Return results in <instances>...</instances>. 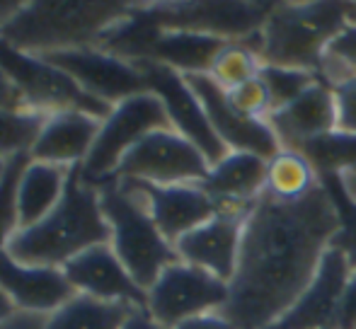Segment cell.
<instances>
[{
	"mask_svg": "<svg viewBox=\"0 0 356 329\" xmlns=\"http://www.w3.org/2000/svg\"><path fill=\"white\" fill-rule=\"evenodd\" d=\"M337 230V203L323 179L300 201L262 194L245 221L238 269L220 312L238 329H269L313 281Z\"/></svg>",
	"mask_w": 356,
	"mask_h": 329,
	"instance_id": "cell-1",
	"label": "cell"
},
{
	"mask_svg": "<svg viewBox=\"0 0 356 329\" xmlns=\"http://www.w3.org/2000/svg\"><path fill=\"white\" fill-rule=\"evenodd\" d=\"M148 8L150 0H27L0 34L29 53L97 47L112 29Z\"/></svg>",
	"mask_w": 356,
	"mask_h": 329,
	"instance_id": "cell-2",
	"label": "cell"
},
{
	"mask_svg": "<svg viewBox=\"0 0 356 329\" xmlns=\"http://www.w3.org/2000/svg\"><path fill=\"white\" fill-rule=\"evenodd\" d=\"M107 242H112V228L99 203V189L85 182L75 164L58 206L37 226L15 233L8 252L22 264L63 267L85 249Z\"/></svg>",
	"mask_w": 356,
	"mask_h": 329,
	"instance_id": "cell-3",
	"label": "cell"
},
{
	"mask_svg": "<svg viewBox=\"0 0 356 329\" xmlns=\"http://www.w3.org/2000/svg\"><path fill=\"white\" fill-rule=\"evenodd\" d=\"M97 189L104 218L112 228L109 245L134 281L148 291L170 264L179 262L175 245L155 226L143 194L129 179L112 177Z\"/></svg>",
	"mask_w": 356,
	"mask_h": 329,
	"instance_id": "cell-4",
	"label": "cell"
},
{
	"mask_svg": "<svg viewBox=\"0 0 356 329\" xmlns=\"http://www.w3.org/2000/svg\"><path fill=\"white\" fill-rule=\"evenodd\" d=\"M356 8L344 0H318L305 8L277 5L259 29L262 66L303 68L318 73L320 56L354 19Z\"/></svg>",
	"mask_w": 356,
	"mask_h": 329,
	"instance_id": "cell-5",
	"label": "cell"
},
{
	"mask_svg": "<svg viewBox=\"0 0 356 329\" xmlns=\"http://www.w3.org/2000/svg\"><path fill=\"white\" fill-rule=\"evenodd\" d=\"M160 128H172V121H170L163 99L150 90L114 104L107 119H102L99 124V133L88 158L80 164L83 179L95 187L112 179L124 155L134 146H138L145 136Z\"/></svg>",
	"mask_w": 356,
	"mask_h": 329,
	"instance_id": "cell-6",
	"label": "cell"
},
{
	"mask_svg": "<svg viewBox=\"0 0 356 329\" xmlns=\"http://www.w3.org/2000/svg\"><path fill=\"white\" fill-rule=\"evenodd\" d=\"M0 68L17 87L24 107L42 114L66 112V109H83L97 119H107L112 107L92 94H88L68 73L54 66L42 53H29L15 49L0 37Z\"/></svg>",
	"mask_w": 356,
	"mask_h": 329,
	"instance_id": "cell-7",
	"label": "cell"
},
{
	"mask_svg": "<svg viewBox=\"0 0 356 329\" xmlns=\"http://www.w3.org/2000/svg\"><path fill=\"white\" fill-rule=\"evenodd\" d=\"M228 283L192 264L175 262L145 291V310L165 329H175L192 317L223 310Z\"/></svg>",
	"mask_w": 356,
	"mask_h": 329,
	"instance_id": "cell-8",
	"label": "cell"
},
{
	"mask_svg": "<svg viewBox=\"0 0 356 329\" xmlns=\"http://www.w3.org/2000/svg\"><path fill=\"white\" fill-rule=\"evenodd\" d=\"M211 164L189 138L175 128H160L145 136L124 155L114 177L148 184H202Z\"/></svg>",
	"mask_w": 356,
	"mask_h": 329,
	"instance_id": "cell-9",
	"label": "cell"
},
{
	"mask_svg": "<svg viewBox=\"0 0 356 329\" xmlns=\"http://www.w3.org/2000/svg\"><path fill=\"white\" fill-rule=\"evenodd\" d=\"M42 56L49 58L63 73H68L85 92L92 94L99 102L109 104V107L148 90L141 68L119 53L107 51V49L75 47L49 51Z\"/></svg>",
	"mask_w": 356,
	"mask_h": 329,
	"instance_id": "cell-10",
	"label": "cell"
},
{
	"mask_svg": "<svg viewBox=\"0 0 356 329\" xmlns=\"http://www.w3.org/2000/svg\"><path fill=\"white\" fill-rule=\"evenodd\" d=\"M134 63L141 68L150 92H155L163 99L170 121H172V128L177 133H182L184 138H189L204 153L209 164H216L220 158L228 155V148L223 146L218 133L213 131L211 121H209L207 112H204V104L199 102V97L189 87L187 78L182 73L155 61H134Z\"/></svg>",
	"mask_w": 356,
	"mask_h": 329,
	"instance_id": "cell-11",
	"label": "cell"
},
{
	"mask_svg": "<svg viewBox=\"0 0 356 329\" xmlns=\"http://www.w3.org/2000/svg\"><path fill=\"white\" fill-rule=\"evenodd\" d=\"M184 78L199 97V102L204 104V112H207L213 131L218 133L228 151L254 153L264 160L282 151V143H279L274 128L264 119H250L238 109H233V104L228 102V92L209 73H192Z\"/></svg>",
	"mask_w": 356,
	"mask_h": 329,
	"instance_id": "cell-12",
	"label": "cell"
},
{
	"mask_svg": "<svg viewBox=\"0 0 356 329\" xmlns=\"http://www.w3.org/2000/svg\"><path fill=\"white\" fill-rule=\"evenodd\" d=\"M354 267L342 249L332 247L325 252L313 281L305 286L298 301L289 307V312L277 320L269 329H330L337 327L339 307L347 291L349 276Z\"/></svg>",
	"mask_w": 356,
	"mask_h": 329,
	"instance_id": "cell-13",
	"label": "cell"
},
{
	"mask_svg": "<svg viewBox=\"0 0 356 329\" xmlns=\"http://www.w3.org/2000/svg\"><path fill=\"white\" fill-rule=\"evenodd\" d=\"M143 194L145 206L153 216L155 226L160 228L170 242H177L189 230L199 228L218 213V203L204 184H148L129 179Z\"/></svg>",
	"mask_w": 356,
	"mask_h": 329,
	"instance_id": "cell-14",
	"label": "cell"
},
{
	"mask_svg": "<svg viewBox=\"0 0 356 329\" xmlns=\"http://www.w3.org/2000/svg\"><path fill=\"white\" fill-rule=\"evenodd\" d=\"M245 218L230 216V213H216L207 223L189 230L175 242L179 262L192 264L197 269L213 273L216 278L230 283L235 276L243 245Z\"/></svg>",
	"mask_w": 356,
	"mask_h": 329,
	"instance_id": "cell-15",
	"label": "cell"
},
{
	"mask_svg": "<svg viewBox=\"0 0 356 329\" xmlns=\"http://www.w3.org/2000/svg\"><path fill=\"white\" fill-rule=\"evenodd\" d=\"M267 124L274 128L282 148H293V151H300L308 143L330 136L337 131L339 124L334 90L318 81L293 102L269 114Z\"/></svg>",
	"mask_w": 356,
	"mask_h": 329,
	"instance_id": "cell-16",
	"label": "cell"
},
{
	"mask_svg": "<svg viewBox=\"0 0 356 329\" xmlns=\"http://www.w3.org/2000/svg\"><path fill=\"white\" fill-rule=\"evenodd\" d=\"M61 269L75 291L85 296L99 298V301H124L145 307V291L134 281L109 242L85 249Z\"/></svg>",
	"mask_w": 356,
	"mask_h": 329,
	"instance_id": "cell-17",
	"label": "cell"
},
{
	"mask_svg": "<svg viewBox=\"0 0 356 329\" xmlns=\"http://www.w3.org/2000/svg\"><path fill=\"white\" fill-rule=\"evenodd\" d=\"M0 291L24 310L56 312L75 296V288L61 267H34L22 264L0 249Z\"/></svg>",
	"mask_w": 356,
	"mask_h": 329,
	"instance_id": "cell-18",
	"label": "cell"
},
{
	"mask_svg": "<svg viewBox=\"0 0 356 329\" xmlns=\"http://www.w3.org/2000/svg\"><path fill=\"white\" fill-rule=\"evenodd\" d=\"M99 124L102 119L83 109L49 114L29 151V158L39 162L63 164V167L83 164L99 133Z\"/></svg>",
	"mask_w": 356,
	"mask_h": 329,
	"instance_id": "cell-19",
	"label": "cell"
},
{
	"mask_svg": "<svg viewBox=\"0 0 356 329\" xmlns=\"http://www.w3.org/2000/svg\"><path fill=\"white\" fill-rule=\"evenodd\" d=\"M202 184L216 201L254 203L267 192V160L254 153L228 151V155L211 164Z\"/></svg>",
	"mask_w": 356,
	"mask_h": 329,
	"instance_id": "cell-20",
	"label": "cell"
},
{
	"mask_svg": "<svg viewBox=\"0 0 356 329\" xmlns=\"http://www.w3.org/2000/svg\"><path fill=\"white\" fill-rule=\"evenodd\" d=\"M71 167L32 160L24 164L17 182V223L19 230L37 226L58 206L66 192Z\"/></svg>",
	"mask_w": 356,
	"mask_h": 329,
	"instance_id": "cell-21",
	"label": "cell"
},
{
	"mask_svg": "<svg viewBox=\"0 0 356 329\" xmlns=\"http://www.w3.org/2000/svg\"><path fill=\"white\" fill-rule=\"evenodd\" d=\"M138 305L124 301H99L78 293L47 322V329H119Z\"/></svg>",
	"mask_w": 356,
	"mask_h": 329,
	"instance_id": "cell-22",
	"label": "cell"
},
{
	"mask_svg": "<svg viewBox=\"0 0 356 329\" xmlns=\"http://www.w3.org/2000/svg\"><path fill=\"white\" fill-rule=\"evenodd\" d=\"M320 184L315 162L303 151L282 148L267 160V192L277 201H300Z\"/></svg>",
	"mask_w": 356,
	"mask_h": 329,
	"instance_id": "cell-23",
	"label": "cell"
},
{
	"mask_svg": "<svg viewBox=\"0 0 356 329\" xmlns=\"http://www.w3.org/2000/svg\"><path fill=\"white\" fill-rule=\"evenodd\" d=\"M49 114L34 109H0V158L5 162L29 155Z\"/></svg>",
	"mask_w": 356,
	"mask_h": 329,
	"instance_id": "cell-24",
	"label": "cell"
},
{
	"mask_svg": "<svg viewBox=\"0 0 356 329\" xmlns=\"http://www.w3.org/2000/svg\"><path fill=\"white\" fill-rule=\"evenodd\" d=\"M262 71V58L250 44L245 42H228L213 58L209 76L223 90H233L238 85L252 81Z\"/></svg>",
	"mask_w": 356,
	"mask_h": 329,
	"instance_id": "cell-25",
	"label": "cell"
},
{
	"mask_svg": "<svg viewBox=\"0 0 356 329\" xmlns=\"http://www.w3.org/2000/svg\"><path fill=\"white\" fill-rule=\"evenodd\" d=\"M259 76L267 81L269 90H272L274 99V112L293 102L298 94H303L310 85L320 81L315 71H303V68H286V66H262Z\"/></svg>",
	"mask_w": 356,
	"mask_h": 329,
	"instance_id": "cell-26",
	"label": "cell"
},
{
	"mask_svg": "<svg viewBox=\"0 0 356 329\" xmlns=\"http://www.w3.org/2000/svg\"><path fill=\"white\" fill-rule=\"evenodd\" d=\"M29 162V155H17L8 160L3 179H0V249H5L13 240V235L19 230L17 223V182L24 164Z\"/></svg>",
	"mask_w": 356,
	"mask_h": 329,
	"instance_id": "cell-27",
	"label": "cell"
},
{
	"mask_svg": "<svg viewBox=\"0 0 356 329\" xmlns=\"http://www.w3.org/2000/svg\"><path fill=\"white\" fill-rule=\"evenodd\" d=\"M225 92H228V102L233 104V109H238L240 114H245L250 119H264L267 121V117L274 112L272 90H269V85L262 76L252 78V81L238 85L233 90H225Z\"/></svg>",
	"mask_w": 356,
	"mask_h": 329,
	"instance_id": "cell-28",
	"label": "cell"
},
{
	"mask_svg": "<svg viewBox=\"0 0 356 329\" xmlns=\"http://www.w3.org/2000/svg\"><path fill=\"white\" fill-rule=\"evenodd\" d=\"M332 177H334V174H332ZM323 184L330 189V192H332L334 203H337V211H339V230H337V235H334V240H332V247L342 249V252L347 254L349 262H352V267L356 269V206H354V203H349L347 199L342 196L339 187H337V192H334L332 184H327L325 179H323ZM334 184H337V182H334Z\"/></svg>",
	"mask_w": 356,
	"mask_h": 329,
	"instance_id": "cell-29",
	"label": "cell"
},
{
	"mask_svg": "<svg viewBox=\"0 0 356 329\" xmlns=\"http://www.w3.org/2000/svg\"><path fill=\"white\" fill-rule=\"evenodd\" d=\"M334 99H337L339 114L337 131L356 136V76L344 85H339V87H334Z\"/></svg>",
	"mask_w": 356,
	"mask_h": 329,
	"instance_id": "cell-30",
	"label": "cell"
},
{
	"mask_svg": "<svg viewBox=\"0 0 356 329\" xmlns=\"http://www.w3.org/2000/svg\"><path fill=\"white\" fill-rule=\"evenodd\" d=\"M325 53L337 58V61L347 68L352 78L356 76V19H352V22H349L347 27L330 42V47L325 49Z\"/></svg>",
	"mask_w": 356,
	"mask_h": 329,
	"instance_id": "cell-31",
	"label": "cell"
},
{
	"mask_svg": "<svg viewBox=\"0 0 356 329\" xmlns=\"http://www.w3.org/2000/svg\"><path fill=\"white\" fill-rule=\"evenodd\" d=\"M337 327L339 329H356V269L352 271V276H349L347 291H344Z\"/></svg>",
	"mask_w": 356,
	"mask_h": 329,
	"instance_id": "cell-32",
	"label": "cell"
},
{
	"mask_svg": "<svg viewBox=\"0 0 356 329\" xmlns=\"http://www.w3.org/2000/svg\"><path fill=\"white\" fill-rule=\"evenodd\" d=\"M175 329H238V327L223 312L216 310V312H207V315L192 317V320L182 322V325H177Z\"/></svg>",
	"mask_w": 356,
	"mask_h": 329,
	"instance_id": "cell-33",
	"label": "cell"
},
{
	"mask_svg": "<svg viewBox=\"0 0 356 329\" xmlns=\"http://www.w3.org/2000/svg\"><path fill=\"white\" fill-rule=\"evenodd\" d=\"M0 109H27L22 97H19L17 87H15L3 68H0Z\"/></svg>",
	"mask_w": 356,
	"mask_h": 329,
	"instance_id": "cell-34",
	"label": "cell"
},
{
	"mask_svg": "<svg viewBox=\"0 0 356 329\" xmlns=\"http://www.w3.org/2000/svg\"><path fill=\"white\" fill-rule=\"evenodd\" d=\"M334 182H337L342 196L356 206V167H347V169H342V172H337L334 174Z\"/></svg>",
	"mask_w": 356,
	"mask_h": 329,
	"instance_id": "cell-35",
	"label": "cell"
},
{
	"mask_svg": "<svg viewBox=\"0 0 356 329\" xmlns=\"http://www.w3.org/2000/svg\"><path fill=\"white\" fill-rule=\"evenodd\" d=\"M119 329H165V327L160 325V322H155L145 307H138V310L134 312V315L129 317V320L124 322Z\"/></svg>",
	"mask_w": 356,
	"mask_h": 329,
	"instance_id": "cell-36",
	"label": "cell"
},
{
	"mask_svg": "<svg viewBox=\"0 0 356 329\" xmlns=\"http://www.w3.org/2000/svg\"><path fill=\"white\" fill-rule=\"evenodd\" d=\"M27 5V0H0V29Z\"/></svg>",
	"mask_w": 356,
	"mask_h": 329,
	"instance_id": "cell-37",
	"label": "cell"
},
{
	"mask_svg": "<svg viewBox=\"0 0 356 329\" xmlns=\"http://www.w3.org/2000/svg\"><path fill=\"white\" fill-rule=\"evenodd\" d=\"M13 310H15V303L10 301V298L5 296L3 291H0V320H5V317H8Z\"/></svg>",
	"mask_w": 356,
	"mask_h": 329,
	"instance_id": "cell-38",
	"label": "cell"
},
{
	"mask_svg": "<svg viewBox=\"0 0 356 329\" xmlns=\"http://www.w3.org/2000/svg\"><path fill=\"white\" fill-rule=\"evenodd\" d=\"M170 3H179V0H150V8H155V5H170Z\"/></svg>",
	"mask_w": 356,
	"mask_h": 329,
	"instance_id": "cell-39",
	"label": "cell"
},
{
	"mask_svg": "<svg viewBox=\"0 0 356 329\" xmlns=\"http://www.w3.org/2000/svg\"><path fill=\"white\" fill-rule=\"evenodd\" d=\"M5 169H8V162L0 158V179H3V174H5Z\"/></svg>",
	"mask_w": 356,
	"mask_h": 329,
	"instance_id": "cell-40",
	"label": "cell"
},
{
	"mask_svg": "<svg viewBox=\"0 0 356 329\" xmlns=\"http://www.w3.org/2000/svg\"><path fill=\"white\" fill-rule=\"evenodd\" d=\"M344 3H349L352 8H356V0H344Z\"/></svg>",
	"mask_w": 356,
	"mask_h": 329,
	"instance_id": "cell-41",
	"label": "cell"
},
{
	"mask_svg": "<svg viewBox=\"0 0 356 329\" xmlns=\"http://www.w3.org/2000/svg\"><path fill=\"white\" fill-rule=\"evenodd\" d=\"M0 37H3V34H0Z\"/></svg>",
	"mask_w": 356,
	"mask_h": 329,
	"instance_id": "cell-42",
	"label": "cell"
}]
</instances>
